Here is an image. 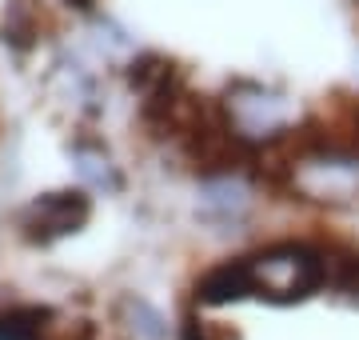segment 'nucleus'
Segmentation results:
<instances>
[{
	"instance_id": "nucleus-1",
	"label": "nucleus",
	"mask_w": 359,
	"mask_h": 340,
	"mask_svg": "<svg viewBox=\"0 0 359 340\" xmlns=\"http://www.w3.org/2000/svg\"><path fill=\"white\" fill-rule=\"evenodd\" d=\"M256 273V296H271V301H295L308 296L311 288H320L327 280V264L304 244H283L252 261Z\"/></svg>"
},
{
	"instance_id": "nucleus-2",
	"label": "nucleus",
	"mask_w": 359,
	"mask_h": 340,
	"mask_svg": "<svg viewBox=\"0 0 359 340\" xmlns=\"http://www.w3.org/2000/svg\"><path fill=\"white\" fill-rule=\"evenodd\" d=\"M92 216V200L80 192V188H60V192H48V197L32 200L25 212H20V233L32 244H52L60 236L80 233Z\"/></svg>"
},
{
	"instance_id": "nucleus-3",
	"label": "nucleus",
	"mask_w": 359,
	"mask_h": 340,
	"mask_svg": "<svg viewBox=\"0 0 359 340\" xmlns=\"http://www.w3.org/2000/svg\"><path fill=\"white\" fill-rule=\"evenodd\" d=\"M244 296H256L252 261H228L200 280V301L204 304H231V301H244Z\"/></svg>"
},
{
	"instance_id": "nucleus-4",
	"label": "nucleus",
	"mask_w": 359,
	"mask_h": 340,
	"mask_svg": "<svg viewBox=\"0 0 359 340\" xmlns=\"http://www.w3.org/2000/svg\"><path fill=\"white\" fill-rule=\"evenodd\" d=\"M48 313L44 308H8L0 313V340H40Z\"/></svg>"
},
{
	"instance_id": "nucleus-5",
	"label": "nucleus",
	"mask_w": 359,
	"mask_h": 340,
	"mask_svg": "<svg viewBox=\"0 0 359 340\" xmlns=\"http://www.w3.org/2000/svg\"><path fill=\"white\" fill-rule=\"evenodd\" d=\"M65 4H72V8H84V13H88V8L96 4V0H65Z\"/></svg>"
}]
</instances>
